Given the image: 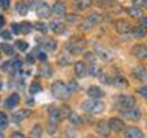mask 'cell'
<instances>
[{
	"mask_svg": "<svg viewBox=\"0 0 147 138\" xmlns=\"http://www.w3.org/2000/svg\"><path fill=\"white\" fill-rule=\"evenodd\" d=\"M29 2H31V3H32V2H35V0H29Z\"/></svg>",
	"mask_w": 147,
	"mask_h": 138,
	"instance_id": "cell-62",
	"label": "cell"
},
{
	"mask_svg": "<svg viewBox=\"0 0 147 138\" xmlns=\"http://www.w3.org/2000/svg\"><path fill=\"white\" fill-rule=\"evenodd\" d=\"M0 35H2L3 40H11V39H12L11 32H8V31H2V32H0Z\"/></svg>",
	"mask_w": 147,
	"mask_h": 138,
	"instance_id": "cell-46",
	"label": "cell"
},
{
	"mask_svg": "<svg viewBox=\"0 0 147 138\" xmlns=\"http://www.w3.org/2000/svg\"><path fill=\"white\" fill-rule=\"evenodd\" d=\"M90 23H89V20H86V22H81L80 23V29H83V31H89L90 29Z\"/></svg>",
	"mask_w": 147,
	"mask_h": 138,
	"instance_id": "cell-45",
	"label": "cell"
},
{
	"mask_svg": "<svg viewBox=\"0 0 147 138\" xmlns=\"http://www.w3.org/2000/svg\"><path fill=\"white\" fill-rule=\"evenodd\" d=\"M132 54H133V57L138 58V60H144L147 57V48L144 45H135L132 48Z\"/></svg>",
	"mask_w": 147,
	"mask_h": 138,
	"instance_id": "cell-7",
	"label": "cell"
},
{
	"mask_svg": "<svg viewBox=\"0 0 147 138\" xmlns=\"http://www.w3.org/2000/svg\"><path fill=\"white\" fill-rule=\"evenodd\" d=\"M72 63V54L69 52H61V55H58V64L61 66H67Z\"/></svg>",
	"mask_w": 147,
	"mask_h": 138,
	"instance_id": "cell-19",
	"label": "cell"
},
{
	"mask_svg": "<svg viewBox=\"0 0 147 138\" xmlns=\"http://www.w3.org/2000/svg\"><path fill=\"white\" fill-rule=\"evenodd\" d=\"M95 55H98V57L101 60H104V62H109V60H112L113 58V54H112V51H109L107 48H104L103 45H96L95 46Z\"/></svg>",
	"mask_w": 147,
	"mask_h": 138,
	"instance_id": "cell-4",
	"label": "cell"
},
{
	"mask_svg": "<svg viewBox=\"0 0 147 138\" xmlns=\"http://www.w3.org/2000/svg\"><path fill=\"white\" fill-rule=\"evenodd\" d=\"M124 118L127 120H140L141 118V110L138 108H130V109H126V110H121Z\"/></svg>",
	"mask_w": 147,
	"mask_h": 138,
	"instance_id": "cell-8",
	"label": "cell"
},
{
	"mask_svg": "<svg viewBox=\"0 0 147 138\" xmlns=\"http://www.w3.org/2000/svg\"><path fill=\"white\" fill-rule=\"evenodd\" d=\"M84 60H86V62H89V64L95 63V60H96L95 52H84Z\"/></svg>",
	"mask_w": 147,
	"mask_h": 138,
	"instance_id": "cell-38",
	"label": "cell"
},
{
	"mask_svg": "<svg viewBox=\"0 0 147 138\" xmlns=\"http://www.w3.org/2000/svg\"><path fill=\"white\" fill-rule=\"evenodd\" d=\"M133 75H135L138 80L141 81H146L147 80V71L144 66H136L135 69H133Z\"/></svg>",
	"mask_w": 147,
	"mask_h": 138,
	"instance_id": "cell-16",
	"label": "cell"
},
{
	"mask_svg": "<svg viewBox=\"0 0 147 138\" xmlns=\"http://www.w3.org/2000/svg\"><path fill=\"white\" fill-rule=\"evenodd\" d=\"M115 28H117V31L119 34H129V32L132 31V25L129 23L127 20H123V18H119V20L115 22Z\"/></svg>",
	"mask_w": 147,
	"mask_h": 138,
	"instance_id": "cell-6",
	"label": "cell"
},
{
	"mask_svg": "<svg viewBox=\"0 0 147 138\" xmlns=\"http://www.w3.org/2000/svg\"><path fill=\"white\" fill-rule=\"evenodd\" d=\"M0 6L3 9H8L9 8V0H0Z\"/></svg>",
	"mask_w": 147,
	"mask_h": 138,
	"instance_id": "cell-51",
	"label": "cell"
},
{
	"mask_svg": "<svg viewBox=\"0 0 147 138\" xmlns=\"http://www.w3.org/2000/svg\"><path fill=\"white\" fill-rule=\"evenodd\" d=\"M60 112V118H67V115L71 114V109L67 108V106H61V108L58 109Z\"/></svg>",
	"mask_w": 147,
	"mask_h": 138,
	"instance_id": "cell-36",
	"label": "cell"
},
{
	"mask_svg": "<svg viewBox=\"0 0 147 138\" xmlns=\"http://www.w3.org/2000/svg\"><path fill=\"white\" fill-rule=\"evenodd\" d=\"M0 55H2V49H0Z\"/></svg>",
	"mask_w": 147,
	"mask_h": 138,
	"instance_id": "cell-63",
	"label": "cell"
},
{
	"mask_svg": "<svg viewBox=\"0 0 147 138\" xmlns=\"http://www.w3.org/2000/svg\"><path fill=\"white\" fill-rule=\"evenodd\" d=\"M140 94H141L142 97H146V95H147V87H141V89H140Z\"/></svg>",
	"mask_w": 147,
	"mask_h": 138,
	"instance_id": "cell-57",
	"label": "cell"
},
{
	"mask_svg": "<svg viewBox=\"0 0 147 138\" xmlns=\"http://www.w3.org/2000/svg\"><path fill=\"white\" fill-rule=\"evenodd\" d=\"M87 20H89L90 25H98V23L103 22V16H101L100 12H92V14H89Z\"/></svg>",
	"mask_w": 147,
	"mask_h": 138,
	"instance_id": "cell-23",
	"label": "cell"
},
{
	"mask_svg": "<svg viewBox=\"0 0 147 138\" xmlns=\"http://www.w3.org/2000/svg\"><path fill=\"white\" fill-rule=\"evenodd\" d=\"M77 87H78V85H77L75 81H71V83L67 85V89H69V92H74V91H77Z\"/></svg>",
	"mask_w": 147,
	"mask_h": 138,
	"instance_id": "cell-47",
	"label": "cell"
},
{
	"mask_svg": "<svg viewBox=\"0 0 147 138\" xmlns=\"http://www.w3.org/2000/svg\"><path fill=\"white\" fill-rule=\"evenodd\" d=\"M133 2V6L135 8H144V6H147V0H132Z\"/></svg>",
	"mask_w": 147,
	"mask_h": 138,
	"instance_id": "cell-41",
	"label": "cell"
},
{
	"mask_svg": "<svg viewBox=\"0 0 147 138\" xmlns=\"http://www.w3.org/2000/svg\"><path fill=\"white\" fill-rule=\"evenodd\" d=\"M107 124H109V129L113 132H123V129H124V123L119 118H110Z\"/></svg>",
	"mask_w": 147,
	"mask_h": 138,
	"instance_id": "cell-9",
	"label": "cell"
},
{
	"mask_svg": "<svg viewBox=\"0 0 147 138\" xmlns=\"http://www.w3.org/2000/svg\"><path fill=\"white\" fill-rule=\"evenodd\" d=\"M18 95L17 94H12V95H9L8 97V100L5 101V106H6V108H9V109H12V108H16V106L18 104Z\"/></svg>",
	"mask_w": 147,
	"mask_h": 138,
	"instance_id": "cell-21",
	"label": "cell"
},
{
	"mask_svg": "<svg viewBox=\"0 0 147 138\" xmlns=\"http://www.w3.org/2000/svg\"><path fill=\"white\" fill-rule=\"evenodd\" d=\"M31 31H32V25H31L29 22L20 23V32H23V34H29Z\"/></svg>",
	"mask_w": 147,
	"mask_h": 138,
	"instance_id": "cell-32",
	"label": "cell"
},
{
	"mask_svg": "<svg viewBox=\"0 0 147 138\" xmlns=\"http://www.w3.org/2000/svg\"><path fill=\"white\" fill-rule=\"evenodd\" d=\"M127 12L130 14V16L133 17V18H141V17H144V12H142V9H140V8H129L127 9Z\"/></svg>",
	"mask_w": 147,
	"mask_h": 138,
	"instance_id": "cell-28",
	"label": "cell"
},
{
	"mask_svg": "<svg viewBox=\"0 0 147 138\" xmlns=\"http://www.w3.org/2000/svg\"><path fill=\"white\" fill-rule=\"evenodd\" d=\"M0 89H2V81H0Z\"/></svg>",
	"mask_w": 147,
	"mask_h": 138,
	"instance_id": "cell-61",
	"label": "cell"
},
{
	"mask_svg": "<svg viewBox=\"0 0 147 138\" xmlns=\"http://www.w3.org/2000/svg\"><path fill=\"white\" fill-rule=\"evenodd\" d=\"M2 71H5V72H12V71H14V63H12V62L3 63V64H2Z\"/></svg>",
	"mask_w": 147,
	"mask_h": 138,
	"instance_id": "cell-40",
	"label": "cell"
},
{
	"mask_svg": "<svg viewBox=\"0 0 147 138\" xmlns=\"http://www.w3.org/2000/svg\"><path fill=\"white\" fill-rule=\"evenodd\" d=\"M38 43L43 46L46 51H49V52H52V51L57 49V41L54 39H38Z\"/></svg>",
	"mask_w": 147,
	"mask_h": 138,
	"instance_id": "cell-11",
	"label": "cell"
},
{
	"mask_svg": "<svg viewBox=\"0 0 147 138\" xmlns=\"http://www.w3.org/2000/svg\"><path fill=\"white\" fill-rule=\"evenodd\" d=\"M87 95H89L90 98H95V100H98L100 97H103V91H101L98 86H90L89 89H87Z\"/></svg>",
	"mask_w": 147,
	"mask_h": 138,
	"instance_id": "cell-20",
	"label": "cell"
},
{
	"mask_svg": "<svg viewBox=\"0 0 147 138\" xmlns=\"http://www.w3.org/2000/svg\"><path fill=\"white\" fill-rule=\"evenodd\" d=\"M55 131H57V124H51V123H49L48 132H49V133H55Z\"/></svg>",
	"mask_w": 147,
	"mask_h": 138,
	"instance_id": "cell-50",
	"label": "cell"
},
{
	"mask_svg": "<svg viewBox=\"0 0 147 138\" xmlns=\"http://www.w3.org/2000/svg\"><path fill=\"white\" fill-rule=\"evenodd\" d=\"M132 34L135 39H144L146 37V28H142V26H135V28H132Z\"/></svg>",
	"mask_w": 147,
	"mask_h": 138,
	"instance_id": "cell-24",
	"label": "cell"
},
{
	"mask_svg": "<svg viewBox=\"0 0 147 138\" xmlns=\"http://www.w3.org/2000/svg\"><path fill=\"white\" fill-rule=\"evenodd\" d=\"M66 133H67V137H69V138H74V137H75V132H72L71 129H67Z\"/></svg>",
	"mask_w": 147,
	"mask_h": 138,
	"instance_id": "cell-56",
	"label": "cell"
},
{
	"mask_svg": "<svg viewBox=\"0 0 147 138\" xmlns=\"http://www.w3.org/2000/svg\"><path fill=\"white\" fill-rule=\"evenodd\" d=\"M140 20H141V25H140V26H142V28H146V26H147V18H146V17H141Z\"/></svg>",
	"mask_w": 147,
	"mask_h": 138,
	"instance_id": "cell-55",
	"label": "cell"
},
{
	"mask_svg": "<svg viewBox=\"0 0 147 138\" xmlns=\"http://www.w3.org/2000/svg\"><path fill=\"white\" fill-rule=\"evenodd\" d=\"M126 138H144V133H142L140 127L130 126L126 129Z\"/></svg>",
	"mask_w": 147,
	"mask_h": 138,
	"instance_id": "cell-10",
	"label": "cell"
},
{
	"mask_svg": "<svg viewBox=\"0 0 147 138\" xmlns=\"http://www.w3.org/2000/svg\"><path fill=\"white\" fill-rule=\"evenodd\" d=\"M67 120L74 124V126H80V124H81V118L78 117V114L72 112V110H71V114L67 115Z\"/></svg>",
	"mask_w": 147,
	"mask_h": 138,
	"instance_id": "cell-30",
	"label": "cell"
},
{
	"mask_svg": "<svg viewBox=\"0 0 147 138\" xmlns=\"http://www.w3.org/2000/svg\"><path fill=\"white\" fill-rule=\"evenodd\" d=\"M26 62H28V63H29V64H32V63H34V62H35V58H34V57H32V55H26Z\"/></svg>",
	"mask_w": 147,
	"mask_h": 138,
	"instance_id": "cell-54",
	"label": "cell"
},
{
	"mask_svg": "<svg viewBox=\"0 0 147 138\" xmlns=\"http://www.w3.org/2000/svg\"><path fill=\"white\" fill-rule=\"evenodd\" d=\"M117 104L121 110H126V109H130V108H135V98L132 95H119L117 98Z\"/></svg>",
	"mask_w": 147,
	"mask_h": 138,
	"instance_id": "cell-3",
	"label": "cell"
},
{
	"mask_svg": "<svg viewBox=\"0 0 147 138\" xmlns=\"http://www.w3.org/2000/svg\"><path fill=\"white\" fill-rule=\"evenodd\" d=\"M48 28H51V31H52L54 34H57V35H60V34L64 32V25L61 22H52Z\"/></svg>",
	"mask_w": 147,
	"mask_h": 138,
	"instance_id": "cell-18",
	"label": "cell"
},
{
	"mask_svg": "<svg viewBox=\"0 0 147 138\" xmlns=\"http://www.w3.org/2000/svg\"><path fill=\"white\" fill-rule=\"evenodd\" d=\"M28 115H29V110H18V112H16V114H12V121H16V123H20L22 120H25Z\"/></svg>",
	"mask_w": 147,
	"mask_h": 138,
	"instance_id": "cell-22",
	"label": "cell"
},
{
	"mask_svg": "<svg viewBox=\"0 0 147 138\" xmlns=\"http://www.w3.org/2000/svg\"><path fill=\"white\" fill-rule=\"evenodd\" d=\"M17 12L20 14V16H26L28 14V3L23 2V0H20V2H17Z\"/></svg>",
	"mask_w": 147,
	"mask_h": 138,
	"instance_id": "cell-27",
	"label": "cell"
},
{
	"mask_svg": "<svg viewBox=\"0 0 147 138\" xmlns=\"http://www.w3.org/2000/svg\"><path fill=\"white\" fill-rule=\"evenodd\" d=\"M11 138H26L23 133H20V132H14L12 135H11Z\"/></svg>",
	"mask_w": 147,
	"mask_h": 138,
	"instance_id": "cell-52",
	"label": "cell"
},
{
	"mask_svg": "<svg viewBox=\"0 0 147 138\" xmlns=\"http://www.w3.org/2000/svg\"><path fill=\"white\" fill-rule=\"evenodd\" d=\"M60 112H58V109L57 108H51L49 109V123L51 124H58L60 121Z\"/></svg>",
	"mask_w": 147,
	"mask_h": 138,
	"instance_id": "cell-17",
	"label": "cell"
},
{
	"mask_svg": "<svg viewBox=\"0 0 147 138\" xmlns=\"http://www.w3.org/2000/svg\"><path fill=\"white\" fill-rule=\"evenodd\" d=\"M0 127L2 129L8 127V117H6L5 112H0Z\"/></svg>",
	"mask_w": 147,
	"mask_h": 138,
	"instance_id": "cell-37",
	"label": "cell"
},
{
	"mask_svg": "<svg viewBox=\"0 0 147 138\" xmlns=\"http://www.w3.org/2000/svg\"><path fill=\"white\" fill-rule=\"evenodd\" d=\"M37 3H38V5H37V8H35L37 16L41 17V18H49V17H51V14H52V9L49 8V5L40 3V2H37Z\"/></svg>",
	"mask_w": 147,
	"mask_h": 138,
	"instance_id": "cell-5",
	"label": "cell"
},
{
	"mask_svg": "<svg viewBox=\"0 0 147 138\" xmlns=\"http://www.w3.org/2000/svg\"><path fill=\"white\" fill-rule=\"evenodd\" d=\"M52 9V14H55V16L61 17V16H66V5H64L61 0H58V2L54 3V8Z\"/></svg>",
	"mask_w": 147,
	"mask_h": 138,
	"instance_id": "cell-13",
	"label": "cell"
},
{
	"mask_svg": "<svg viewBox=\"0 0 147 138\" xmlns=\"http://www.w3.org/2000/svg\"><path fill=\"white\" fill-rule=\"evenodd\" d=\"M94 103H95V98H89V100H86L84 103L81 104L83 110H86V112H90V109H92V106H94Z\"/></svg>",
	"mask_w": 147,
	"mask_h": 138,
	"instance_id": "cell-33",
	"label": "cell"
},
{
	"mask_svg": "<svg viewBox=\"0 0 147 138\" xmlns=\"http://www.w3.org/2000/svg\"><path fill=\"white\" fill-rule=\"evenodd\" d=\"M112 85H113L115 87H118V89H126V87L129 86V83H127V80H126L124 77L117 75V77L112 78Z\"/></svg>",
	"mask_w": 147,
	"mask_h": 138,
	"instance_id": "cell-15",
	"label": "cell"
},
{
	"mask_svg": "<svg viewBox=\"0 0 147 138\" xmlns=\"http://www.w3.org/2000/svg\"><path fill=\"white\" fill-rule=\"evenodd\" d=\"M100 78L103 83H106V85H112V78H107V75H103V74H101Z\"/></svg>",
	"mask_w": 147,
	"mask_h": 138,
	"instance_id": "cell-48",
	"label": "cell"
},
{
	"mask_svg": "<svg viewBox=\"0 0 147 138\" xmlns=\"http://www.w3.org/2000/svg\"><path fill=\"white\" fill-rule=\"evenodd\" d=\"M87 74H90L92 77H100L101 75V69H100L98 64L90 63L89 66H87Z\"/></svg>",
	"mask_w": 147,
	"mask_h": 138,
	"instance_id": "cell-25",
	"label": "cell"
},
{
	"mask_svg": "<svg viewBox=\"0 0 147 138\" xmlns=\"http://www.w3.org/2000/svg\"><path fill=\"white\" fill-rule=\"evenodd\" d=\"M34 26H35V29H37V31H40V32H43V34H45V32H46V31H48V26H46V25H45V23H41V22H38V23H35V25H34Z\"/></svg>",
	"mask_w": 147,
	"mask_h": 138,
	"instance_id": "cell-42",
	"label": "cell"
},
{
	"mask_svg": "<svg viewBox=\"0 0 147 138\" xmlns=\"http://www.w3.org/2000/svg\"><path fill=\"white\" fill-rule=\"evenodd\" d=\"M0 138H5V135H3V133H0Z\"/></svg>",
	"mask_w": 147,
	"mask_h": 138,
	"instance_id": "cell-60",
	"label": "cell"
},
{
	"mask_svg": "<svg viewBox=\"0 0 147 138\" xmlns=\"http://www.w3.org/2000/svg\"><path fill=\"white\" fill-rule=\"evenodd\" d=\"M92 5V0H77L75 2V8L77 9H86Z\"/></svg>",
	"mask_w": 147,
	"mask_h": 138,
	"instance_id": "cell-31",
	"label": "cell"
},
{
	"mask_svg": "<svg viewBox=\"0 0 147 138\" xmlns=\"http://www.w3.org/2000/svg\"><path fill=\"white\" fill-rule=\"evenodd\" d=\"M12 32L14 34H20V25L18 23H12Z\"/></svg>",
	"mask_w": 147,
	"mask_h": 138,
	"instance_id": "cell-49",
	"label": "cell"
},
{
	"mask_svg": "<svg viewBox=\"0 0 147 138\" xmlns=\"http://www.w3.org/2000/svg\"><path fill=\"white\" fill-rule=\"evenodd\" d=\"M103 110H104V103L103 101L95 100V103H94V106H92V109H90V114H101Z\"/></svg>",
	"mask_w": 147,
	"mask_h": 138,
	"instance_id": "cell-26",
	"label": "cell"
},
{
	"mask_svg": "<svg viewBox=\"0 0 147 138\" xmlns=\"http://www.w3.org/2000/svg\"><path fill=\"white\" fill-rule=\"evenodd\" d=\"M51 92H52V95L58 100H66L67 97L71 95V92L67 89V85L63 81H54L52 86H51Z\"/></svg>",
	"mask_w": 147,
	"mask_h": 138,
	"instance_id": "cell-1",
	"label": "cell"
},
{
	"mask_svg": "<svg viewBox=\"0 0 147 138\" xmlns=\"http://www.w3.org/2000/svg\"><path fill=\"white\" fill-rule=\"evenodd\" d=\"M31 94H38V92H41V85L40 83H37V81H34L31 85Z\"/></svg>",
	"mask_w": 147,
	"mask_h": 138,
	"instance_id": "cell-39",
	"label": "cell"
},
{
	"mask_svg": "<svg viewBox=\"0 0 147 138\" xmlns=\"http://www.w3.org/2000/svg\"><path fill=\"white\" fill-rule=\"evenodd\" d=\"M51 68H48V64H43V66H41V69H40V74L41 75H46V77H49L51 75Z\"/></svg>",
	"mask_w": 147,
	"mask_h": 138,
	"instance_id": "cell-43",
	"label": "cell"
},
{
	"mask_svg": "<svg viewBox=\"0 0 147 138\" xmlns=\"http://www.w3.org/2000/svg\"><path fill=\"white\" fill-rule=\"evenodd\" d=\"M16 48H17V49H20L22 52H25V51H28V49H29V45H28L26 41L17 40V41H16Z\"/></svg>",
	"mask_w": 147,
	"mask_h": 138,
	"instance_id": "cell-35",
	"label": "cell"
},
{
	"mask_svg": "<svg viewBox=\"0 0 147 138\" xmlns=\"http://www.w3.org/2000/svg\"><path fill=\"white\" fill-rule=\"evenodd\" d=\"M95 129H96V132H98V135H101V137H107L109 133H110V129H109L107 121H100L95 126Z\"/></svg>",
	"mask_w": 147,
	"mask_h": 138,
	"instance_id": "cell-14",
	"label": "cell"
},
{
	"mask_svg": "<svg viewBox=\"0 0 147 138\" xmlns=\"http://www.w3.org/2000/svg\"><path fill=\"white\" fill-rule=\"evenodd\" d=\"M74 71H75L77 77H84L87 74V64L86 62H77L74 63Z\"/></svg>",
	"mask_w": 147,
	"mask_h": 138,
	"instance_id": "cell-12",
	"label": "cell"
},
{
	"mask_svg": "<svg viewBox=\"0 0 147 138\" xmlns=\"http://www.w3.org/2000/svg\"><path fill=\"white\" fill-rule=\"evenodd\" d=\"M37 57H38V58L41 60V62H45V60H46V54H45V52H40V51H38V54H37Z\"/></svg>",
	"mask_w": 147,
	"mask_h": 138,
	"instance_id": "cell-53",
	"label": "cell"
},
{
	"mask_svg": "<svg viewBox=\"0 0 147 138\" xmlns=\"http://www.w3.org/2000/svg\"><path fill=\"white\" fill-rule=\"evenodd\" d=\"M41 133H43V129H41V126H40V124H35V126L32 127V131H31L29 138H41Z\"/></svg>",
	"mask_w": 147,
	"mask_h": 138,
	"instance_id": "cell-29",
	"label": "cell"
},
{
	"mask_svg": "<svg viewBox=\"0 0 147 138\" xmlns=\"http://www.w3.org/2000/svg\"><path fill=\"white\" fill-rule=\"evenodd\" d=\"M66 48L69 49V54L83 52V51H84V48H86V40H83V39H72V40L66 45Z\"/></svg>",
	"mask_w": 147,
	"mask_h": 138,
	"instance_id": "cell-2",
	"label": "cell"
},
{
	"mask_svg": "<svg viewBox=\"0 0 147 138\" xmlns=\"http://www.w3.org/2000/svg\"><path fill=\"white\" fill-rule=\"evenodd\" d=\"M66 22L67 23H77L78 17L75 16V14H66Z\"/></svg>",
	"mask_w": 147,
	"mask_h": 138,
	"instance_id": "cell-44",
	"label": "cell"
},
{
	"mask_svg": "<svg viewBox=\"0 0 147 138\" xmlns=\"http://www.w3.org/2000/svg\"><path fill=\"white\" fill-rule=\"evenodd\" d=\"M0 49H2L6 55H14V48L11 45H8V43H3L2 46H0Z\"/></svg>",
	"mask_w": 147,
	"mask_h": 138,
	"instance_id": "cell-34",
	"label": "cell"
},
{
	"mask_svg": "<svg viewBox=\"0 0 147 138\" xmlns=\"http://www.w3.org/2000/svg\"><path fill=\"white\" fill-rule=\"evenodd\" d=\"M3 25H5V18L0 16V26H3Z\"/></svg>",
	"mask_w": 147,
	"mask_h": 138,
	"instance_id": "cell-58",
	"label": "cell"
},
{
	"mask_svg": "<svg viewBox=\"0 0 147 138\" xmlns=\"http://www.w3.org/2000/svg\"><path fill=\"white\" fill-rule=\"evenodd\" d=\"M28 104H29V106H32V104H34V100H32V98H29V101H28Z\"/></svg>",
	"mask_w": 147,
	"mask_h": 138,
	"instance_id": "cell-59",
	"label": "cell"
}]
</instances>
